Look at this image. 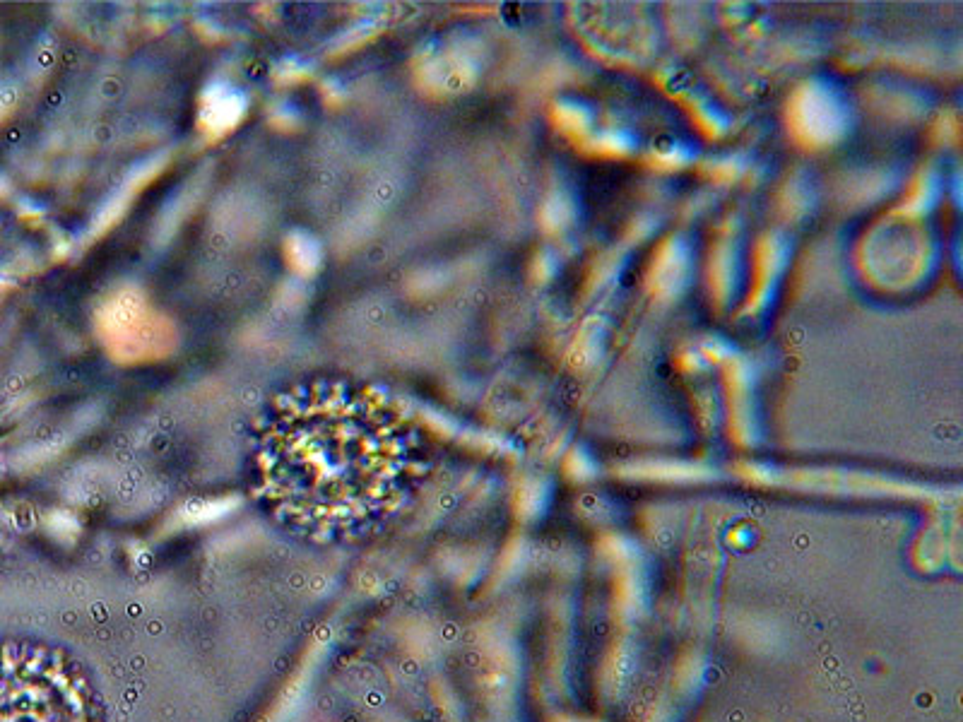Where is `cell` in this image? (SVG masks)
I'll use <instances>...</instances> for the list:
<instances>
[]
</instances>
